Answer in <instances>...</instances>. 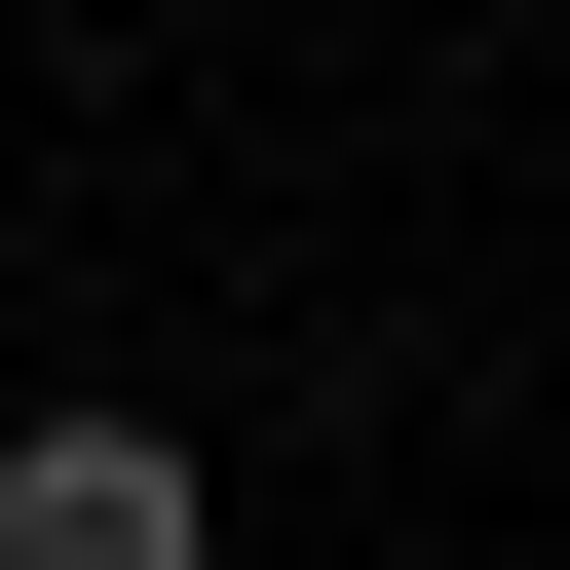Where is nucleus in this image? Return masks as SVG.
I'll return each instance as SVG.
<instances>
[{"label": "nucleus", "mask_w": 570, "mask_h": 570, "mask_svg": "<svg viewBox=\"0 0 570 570\" xmlns=\"http://www.w3.org/2000/svg\"><path fill=\"white\" fill-rule=\"evenodd\" d=\"M228 494L153 456V419H0V570H190Z\"/></svg>", "instance_id": "nucleus-1"}]
</instances>
